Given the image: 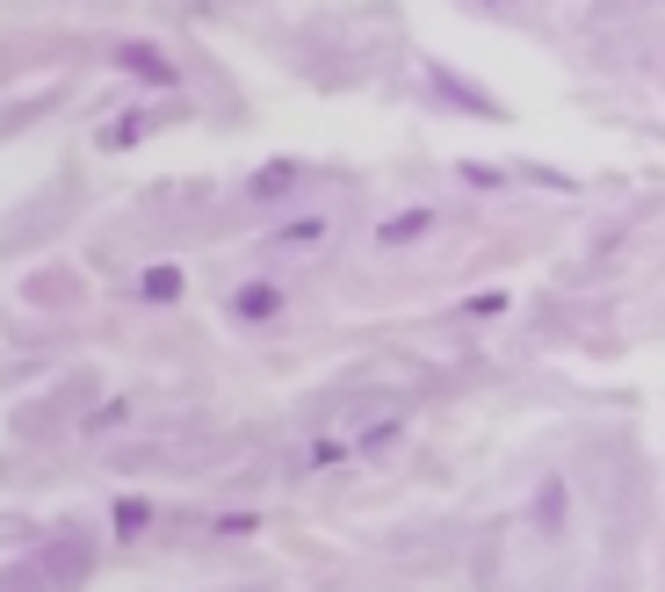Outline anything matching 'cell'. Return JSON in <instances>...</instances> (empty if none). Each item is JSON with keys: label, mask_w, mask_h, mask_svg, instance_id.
Listing matches in <instances>:
<instances>
[{"label": "cell", "mask_w": 665, "mask_h": 592, "mask_svg": "<svg viewBox=\"0 0 665 592\" xmlns=\"http://www.w3.org/2000/svg\"><path fill=\"white\" fill-rule=\"evenodd\" d=\"M326 239H332V217H304L297 231H275L268 246H275V253H312V246H326Z\"/></svg>", "instance_id": "cell-1"}, {"label": "cell", "mask_w": 665, "mask_h": 592, "mask_svg": "<svg viewBox=\"0 0 665 592\" xmlns=\"http://www.w3.org/2000/svg\"><path fill=\"white\" fill-rule=\"evenodd\" d=\"M435 225V209H398V217H384V239L398 246V239H420V231Z\"/></svg>", "instance_id": "cell-2"}, {"label": "cell", "mask_w": 665, "mask_h": 592, "mask_svg": "<svg viewBox=\"0 0 665 592\" xmlns=\"http://www.w3.org/2000/svg\"><path fill=\"white\" fill-rule=\"evenodd\" d=\"M123 66H131V72H145V80H174V72H167V66H159V58H145V44H123Z\"/></svg>", "instance_id": "cell-3"}, {"label": "cell", "mask_w": 665, "mask_h": 592, "mask_svg": "<svg viewBox=\"0 0 665 592\" xmlns=\"http://www.w3.org/2000/svg\"><path fill=\"white\" fill-rule=\"evenodd\" d=\"M145 296H159V304L181 296V267H153V275H145Z\"/></svg>", "instance_id": "cell-4"}, {"label": "cell", "mask_w": 665, "mask_h": 592, "mask_svg": "<svg viewBox=\"0 0 665 592\" xmlns=\"http://www.w3.org/2000/svg\"><path fill=\"white\" fill-rule=\"evenodd\" d=\"M282 189H297V167H275V174L253 181V195H282Z\"/></svg>", "instance_id": "cell-5"}, {"label": "cell", "mask_w": 665, "mask_h": 592, "mask_svg": "<svg viewBox=\"0 0 665 592\" xmlns=\"http://www.w3.org/2000/svg\"><path fill=\"white\" fill-rule=\"evenodd\" d=\"M239 311H246V318H261V311H275V289H246V296H239Z\"/></svg>", "instance_id": "cell-6"}, {"label": "cell", "mask_w": 665, "mask_h": 592, "mask_svg": "<svg viewBox=\"0 0 665 592\" xmlns=\"http://www.w3.org/2000/svg\"><path fill=\"white\" fill-rule=\"evenodd\" d=\"M471 8H492V15H507V8H514V0H471Z\"/></svg>", "instance_id": "cell-7"}]
</instances>
